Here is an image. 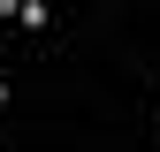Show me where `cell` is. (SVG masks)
Returning <instances> with one entry per match:
<instances>
[{
	"mask_svg": "<svg viewBox=\"0 0 160 152\" xmlns=\"http://www.w3.org/2000/svg\"><path fill=\"white\" fill-rule=\"evenodd\" d=\"M15 8H23V0H0V15H15Z\"/></svg>",
	"mask_w": 160,
	"mask_h": 152,
	"instance_id": "6da1fadb",
	"label": "cell"
}]
</instances>
